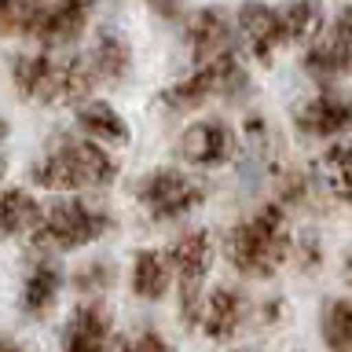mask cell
Wrapping results in <instances>:
<instances>
[{
    "mask_svg": "<svg viewBox=\"0 0 352 352\" xmlns=\"http://www.w3.org/2000/svg\"><path fill=\"white\" fill-rule=\"evenodd\" d=\"M118 180V158L85 136H59L30 165V184L52 195L103 191Z\"/></svg>",
    "mask_w": 352,
    "mask_h": 352,
    "instance_id": "1",
    "label": "cell"
},
{
    "mask_svg": "<svg viewBox=\"0 0 352 352\" xmlns=\"http://www.w3.org/2000/svg\"><path fill=\"white\" fill-rule=\"evenodd\" d=\"M294 235L286 228V206L268 202L253 217L239 220L224 235V257L246 279H272L290 261Z\"/></svg>",
    "mask_w": 352,
    "mask_h": 352,
    "instance_id": "2",
    "label": "cell"
},
{
    "mask_svg": "<svg viewBox=\"0 0 352 352\" xmlns=\"http://www.w3.org/2000/svg\"><path fill=\"white\" fill-rule=\"evenodd\" d=\"M114 228L107 206L88 202V198H55L44 209L37 231L30 235V246L41 257H55V253H70L81 246H92Z\"/></svg>",
    "mask_w": 352,
    "mask_h": 352,
    "instance_id": "3",
    "label": "cell"
},
{
    "mask_svg": "<svg viewBox=\"0 0 352 352\" xmlns=\"http://www.w3.org/2000/svg\"><path fill=\"white\" fill-rule=\"evenodd\" d=\"M250 96V74L235 52H224L217 59H209L202 66H195L187 77L173 81L169 88L158 92V103L165 110H176V114H187V110L206 107L209 99H224V103H239V99Z\"/></svg>",
    "mask_w": 352,
    "mask_h": 352,
    "instance_id": "4",
    "label": "cell"
},
{
    "mask_svg": "<svg viewBox=\"0 0 352 352\" xmlns=\"http://www.w3.org/2000/svg\"><path fill=\"white\" fill-rule=\"evenodd\" d=\"M132 198H136L140 209L154 220V224H176V220H184L187 213H195V209L206 202V184L198 180V176H191L187 169L158 165V169L143 173L136 180Z\"/></svg>",
    "mask_w": 352,
    "mask_h": 352,
    "instance_id": "5",
    "label": "cell"
},
{
    "mask_svg": "<svg viewBox=\"0 0 352 352\" xmlns=\"http://www.w3.org/2000/svg\"><path fill=\"white\" fill-rule=\"evenodd\" d=\"M165 253H169L176 294H180V316L187 327H198L202 323V301H206V275L213 268V235L206 228L184 231Z\"/></svg>",
    "mask_w": 352,
    "mask_h": 352,
    "instance_id": "6",
    "label": "cell"
},
{
    "mask_svg": "<svg viewBox=\"0 0 352 352\" xmlns=\"http://www.w3.org/2000/svg\"><path fill=\"white\" fill-rule=\"evenodd\" d=\"M180 162L191 165V169H220L235 158L239 151V136L231 132L228 121L220 118H198L180 132Z\"/></svg>",
    "mask_w": 352,
    "mask_h": 352,
    "instance_id": "7",
    "label": "cell"
},
{
    "mask_svg": "<svg viewBox=\"0 0 352 352\" xmlns=\"http://www.w3.org/2000/svg\"><path fill=\"white\" fill-rule=\"evenodd\" d=\"M235 33L257 63H272L275 52L290 44L283 8L261 4V0H246V4L235 11Z\"/></svg>",
    "mask_w": 352,
    "mask_h": 352,
    "instance_id": "8",
    "label": "cell"
},
{
    "mask_svg": "<svg viewBox=\"0 0 352 352\" xmlns=\"http://www.w3.org/2000/svg\"><path fill=\"white\" fill-rule=\"evenodd\" d=\"M59 77H63V55L52 52H19L11 59V85L22 99L33 103H59Z\"/></svg>",
    "mask_w": 352,
    "mask_h": 352,
    "instance_id": "9",
    "label": "cell"
},
{
    "mask_svg": "<svg viewBox=\"0 0 352 352\" xmlns=\"http://www.w3.org/2000/svg\"><path fill=\"white\" fill-rule=\"evenodd\" d=\"M184 41L195 55V66H202L224 52H235V19L224 8L191 11L184 19Z\"/></svg>",
    "mask_w": 352,
    "mask_h": 352,
    "instance_id": "10",
    "label": "cell"
},
{
    "mask_svg": "<svg viewBox=\"0 0 352 352\" xmlns=\"http://www.w3.org/2000/svg\"><path fill=\"white\" fill-rule=\"evenodd\" d=\"M92 11H96V0H48L37 30H33V41H37L44 52L70 48V44L81 41Z\"/></svg>",
    "mask_w": 352,
    "mask_h": 352,
    "instance_id": "11",
    "label": "cell"
},
{
    "mask_svg": "<svg viewBox=\"0 0 352 352\" xmlns=\"http://www.w3.org/2000/svg\"><path fill=\"white\" fill-rule=\"evenodd\" d=\"M110 338H114L110 312L99 301H85L63 323L59 352H110Z\"/></svg>",
    "mask_w": 352,
    "mask_h": 352,
    "instance_id": "12",
    "label": "cell"
},
{
    "mask_svg": "<svg viewBox=\"0 0 352 352\" xmlns=\"http://www.w3.org/2000/svg\"><path fill=\"white\" fill-rule=\"evenodd\" d=\"M294 125H297V132H305V136H312V140H334V136L352 129V103L323 92V96L308 99V103L297 110Z\"/></svg>",
    "mask_w": 352,
    "mask_h": 352,
    "instance_id": "13",
    "label": "cell"
},
{
    "mask_svg": "<svg viewBox=\"0 0 352 352\" xmlns=\"http://www.w3.org/2000/svg\"><path fill=\"white\" fill-rule=\"evenodd\" d=\"M242 316H246V297H242L239 286H213L209 297L202 301V327L209 341H231L235 330L242 327Z\"/></svg>",
    "mask_w": 352,
    "mask_h": 352,
    "instance_id": "14",
    "label": "cell"
},
{
    "mask_svg": "<svg viewBox=\"0 0 352 352\" xmlns=\"http://www.w3.org/2000/svg\"><path fill=\"white\" fill-rule=\"evenodd\" d=\"M77 132H81L85 140H92L99 143V147H129V140H132V129H129V121L118 114L110 103H103V99H88V103L77 107Z\"/></svg>",
    "mask_w": 352,
    "mask_h": 352,
    "instance_id": "15",
    "label": "cell"
},
{
    "mask_svg": "<svg viewBox=\"0 0 352 352\" xmlns=\"http://www.w3.org/2000/svg\"><path fill=\"white\" fill-rule=\"evenodd\" d=\"M301 66H305L308 77H316L319 85L334 81V77H345V74H352V44L330 26L327 33H319V37L308 44Z\"/></svg>",
    "mask_w": 352,
    "mask_h": 352,
    "instance_id": "16",
    "label": "cell"
},
{
    "mask_svg": "<svg viewBox=\"0 0 352 352\" xmlns=\"http://www.w3.org/2000/svg\"><path fill=\"white\" fill-rule=\"evenodd\" d=\"M59 290H63V268L52 257H37V264L30 268L26 283H22V294H19L22 316L44 319L55 308V301H59Z\"/></svg>",
    "mask_w": 352,
    "mask_h": 352,
    "instance_id": "17",
    "label": "cell"
},
{
    "mask_svg": "<svg viewBox=\"0 0 352 352\" xmlns=\"http://www.w3.org/2000/svg\"><path fill=\"white\" fill-rule=\"evenodd\" d=\"M129 286L140 301H162L173 290V264L165 250H136L129 268Z\"/></svg>",
    "mask_w": 352,
    "mask_h": 352,
    "instance_id": "18",
    "label": "cell"
},
{
    "mask_svg": "<svg viewBox=\"0 0 352 352\" xmlns=\"http://www.w3.org/2000/svg\"><path fill=\"white\" fill-rule=\"evenodd\" d=\"M44 217V206L37 202V195L26 187H8L0 191V235L15 239V235H33Z\"/></svg>",
    "mask_w": 352,
    "mask_h": 352,
    "instance_id": "19",
    "label": "cell"
},
{
    "mask_svg": "<svg viewBox=\"0 0 352 352\" xmlns=\"http://www.w3.org/2000/svg\"><path fill=\"white\" fill-rule=\"evenodd\" d=\"M88 63H92L99 85H118L132 74V48H129L125 37H118V33L107 30L96 37L92 52H88Z\"/></svg>",
    "mask_w": 352,
    "mask_h": 352,
    "instance_id": "20",
    "label": "cell"
},
{
    "mask_svg": "<svg viewBox=\"0 0 352 352\" xmlns=\"http://www.w3.org/2000/svg\"><path fill=\"white\" fill-rule=\"evenodd\" d=\"M319 338L327 352H352V301L349 297H330L319 308Z\"/></svg>",
    "mask_w": 352,
    "mask_h": 352,
    "instance_id": "21",
    "label": "cell"
},
{
    "mask_svg": "<svg viewBox=\"0 0 352 352\" xmlns=\"http://www.w3.org/2000/svg\"><path fill=\"white\" fill-rule=\"evenodd\" d=\"M319 176L334 198H352V143L327 147V154L319 158Z\"/></svg>",
    "mask_w": 352,
    "mask_h": 352,
    "instance_id": "22",
    "label": "cell"
},
{
    "mask_svg": "<svg viewBox=\"0 0 352 352\" xmlns=\"http://www.w3.org/2000/svg\"><path fill=\"white\" fill-rule=\"evenodd\" d=\"M48 0H0V37H33Z\"/></svg>",
    "mask_w": 352,
    "mask_h": 352,
    "instance_id": "23",
    "label": "cell"
},
{
    "mask_svg": "<svg viewBox=\"0 0 352 352\" xmlns=\"http://www.w3.org/2000/svg\"><path fill=\"white\" fill-rule=\"evenodd\" d=\"M283 19H286L290 44L316 41L323 33V8H319V0H290V4H283Z\"/></svg>",
    "mask_w": 352,
    "mask_h": 352,
    "instance_id": "24",
    "label": "cell"
},
{
    "mask_svg": "<svg viewBox=\"0 0 352 352\" xmlns=\"http://www.w3.org/2000/svg\"><path fill=\"white\" fill-rule=\"evenodd\" d=\"M74 286L88 297L110 290V286H114V264L103 261V257H92L88 264H81V268L74 272Z\"/></svg>",
    "mask_w": 352,
    "mask_h": 352,
    "instance_id": "25",
    "label": "cell"
},
{
    "mask_svg": "<svg viewBox=\"0 0 352 352\" xmlns=\"http://www.w3.org/2000/svg\"><path fill=\"white\" fill-rule=\"evenodd\" d=\"M110 352H176L169 341H165L158 330H136V334H125L118 338Z\"/></svg>",
    "mask_w": 352,
    "mask_h": 352,
    "instance_id": "26",
    "label": "cell"
},
{
    "mask_svg": "<svg viewBox=\"0 0 352 352\" xmlns=\"http://www.w3.org/2000/svg\"><path fill=\"white\" fill-rule=\"evenodd\" d=\"M301 264H305V268H316V264H319V242L316 239L301 242Z\"/></svg>",
    "mask_w": 352,
    "mask_h": 352,
    "instance_id": "27",
    "label": "cell"
},
{
    "mask_svg": "<svg viewBox=\"0 0 352 352\" xmlns=\"http://www.w3.org/2000/svg\"><path fill=\"white\" fill-rule=\"evenodd\" d=\"M330 26H334V30L341 33V37H345V41L352 44V8H345V11H341V15H338L334 22H330Z\"/></svg>",
    "mask_w": 352,
    "mask_h": 352,
    "instance_id": "28",
    "label": "cell"
},
{
    "mask_svg": "<svg viewBox=\"0 0 352 352\" xmlns=\"http://www.w3.org/2000/svg\"><path fill=\"white\" fill-rule=\"evenodd\" d=\"M0 352H26L11 334H0Z\"/></svg>",
    "mask_w": 352,
    "mask_h": 352,
    "instance_id": "29",
    "label": "cell"
},
{
    "mask_svg": "<svg viewBox=\"0 0 352 352\" xmlns=\"http://www.w3.org/2000/svg\"><path fill=\"white\" fill-rule=\"evenodd\" d=\"M279 312H283V301H268V308H264V319H268V323H275V319H279Z\"/></svg>",
    "mask_w": 352,
    "mask_h": 352,
    "instance_id": "30",
    "label": "cell"
},
{
    "mask_svg": "<svg viewBox=\"0 0 352 352\" xmlns=\"http://www.w3.org/2000/svg\"><path fill=\"white\" fill-rule=\"evenodd\" d=\"M8 132H11V129H8V121H4V118H0V143H4V140H8Z\"/></svg>",
    "mask_w": 352,
    "mask_h": 352,
    "instance_id": "31",
    "label": "cell"
},
{
    "mask_svg": "<svg viewBox=\"0 0 352 352\" xmlns=\"http://www.w3.org/2000/svg\"><path fill=\"white\" fill-rule=\"evenodd\" d=\"M345 275L352 279V250H349V257H345Z\"/></svg>",
    "mask_w": 352,
    "mask_h": 352,
    "instance_id": "32",
    "label": "cell"
},
{
    "mask_svg": "<svg viewBox=\"0 0 352 352\" xmlns=\"http://www.w3.org/2000/svg\"><path fill=\"white\" fill-rule=\"evenodd\" d=\"M4 173H8V162H4V158H0V180H4Z\"/></svg>",
    "mask_w": 352,
    "mask_h": 352,
    "instance_id": "33",
    "label": "cell"
}]
</instances>
